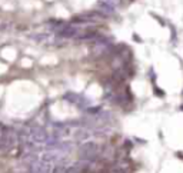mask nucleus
Listing matches in <instances>:
<instances>
[{"instance_id": "6", "label": "nucleus", "mask_w": 183, "mask_h": 173, "mask_svg": "<svg viewBox=\"0 0 183 173\" xmlns=\"http://www.w3.org/2000/svg\"><path fill=\"white\" fill-rule=\"evenodd\" d=\"M90 137V130L89 129H79L77 132H76V135H75V140H77V142H86L87 139Z\"/></svg>"}, {"instance_id": "5", "label": "nucleus", "mask_w": 183, "mask_h": 173, "mask_svg": "<svg viewBox=\"0 0 183 173\" xmlns=\"http://www.w3.org/2000/svg\"><path fill=\"white\" fill-rule=\"evenodd\" d=\"M115 9L116 7H113V6H110V4H106V3H103V2H100L97 11H99L102 16H113L116 13Z\"/></svg>"}, {"instance_id": "8", "label": "nucleus", "mask_w": 183, "mask_h": 173, "mask_svg": "<svg viewBox=\"0 0 183 173\" xmlns=\"http://www.w3.org/2000/svg\"><path fill=\"white\" fill-rule=\"evenodd\" d=\"M180 110H183V104H182V106H180Z\"/></svg>"}, {"instance_id": "2", "label": "nucleus", "mask_w": 183, "mask_h": 173, "mask_svg": "<svg viewBox=\"0 0 183 173\" xmlns=\"http://www.w3.org/2000/svg\"><path fill=\"white\" fill-rule=\"evenodd\" d=\"M99 155H100V147L94 142H85L79 147V156L82 160L93 162L99 157Z\"/></svg>"}, {"instance_id": "4", "label": "nucleus", "mask_w": 183, "mask_h": 173, "mask_svg": "<svg viewBox=\"0 0 183 173\" xmlns=\"http://www.w3.org/2000/svg\"><path fill=\"white\" fill-rule=\"evenodd\" d=\"M110 120V113L109 112H99L96 114H90V118L86 120L87 126H92V127H102L109 123Z\"/></svg>"}, {"instance_id": "3", "label": "nucleus", "mask_w": 183, "mask_h": 173, "mask_svg": "<svg viewBox=\"0 0 183 173\" xmlns=\"http://www.w3.org/2000/svg\"><path fill=\"white\" fill-rule=\"evenodd\" d=\"M54 163L45 160V159H36L30 165V173H53L54 170Z\"/></svg>"}, {"instance_id": "1", "label": "nucleus", "mask_w": 183, "mask_h": 173, "mask_svg": "<svg viewBox=\"0 0 183 173\" xmlns=\"http://www.w3.org/2000/svg\"><path fill=\"white\" fill-rule=\"evenodd\" d=\"M20 142V135L16 132L15 129L4 126L3 132L0 135V150L7 152L10 149L17 146V143Z\"/></svg>"}, {"instance_id": "7", "label": "nucleus", "mask_w": 183, "mask_h": 173, "mask_svg": "<svg viewBox=\"0 0 183 173\" xmlns=\"http://www.w3.org/2000/svg\"><path fill=\"white\" fill-rule=\"evenodd\" d=\"M112 173H129V163L127 162H119L113 166Z\"/></svg>"}]
</instances>
